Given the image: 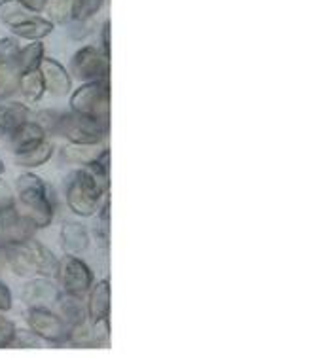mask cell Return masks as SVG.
Listing matches in <instances>:
<instances>
[{
	"label": "cell",
	"instance_id": "obj_1",
	"mask_svg": "<svg viewBox=\"0 0 322 358\" xmlns=\"http://www.w3.org/2000/svg\"><path fill=\"white\" fill-rule=\"evenodd\" d=\"M15 192L23 207V215L36 224V228H47L53 220V205L47 196L46 182L34 173H23L17 176Z\"/></svg>",
	"mask_w": 322,
	"mask_h": 358
},
{
	"label": "cell",
	"instance_id": "obj_2",
	"mask_svg": "<svg viewBox=\"0 0 322 358\" xmlns=\"http://www.w3.org/2000/svg\"><path fill=\"white\" fill-rule=\"evenodd\" d=\"M71 108L101 125H110V80L86 82L71 95Z\"/></svg>",
	"mask_w": 322,
	"mask_h": 358
},
{
	"label": "cell",
	"instance_id": "obj_3",
	"mask_svg": "<svg viewBox=\"0 0 322 358\" xmlns=\"http://www.w3.org/2000/svg\"><path fill=\"white\" fill-rule=\"evenodd\" d=\"M108 194H103L97 182L93 180L92 175L87 173L84 167L74 173L71 182L66 186V203L68 208L74 215L82 216V218H89L93 216L101 207L103 197Z\"/></svg>",
	"mask_w": 322,
	"mask_h": 358
},
{
	"label": "cell",
	"instance_id": "obj_4",
	"mask_svg": "<svg viewBox=\"0 0 322 358\" xmlns=\"http://www.w3.org/2000/svg\"><path fill=\"white\" fill-rule=\"evenodd\" d=\"M57 133L73 144H103L108 133V127L101 125L92 117L82 116L76 112L61 114Z\"/></svg>",
	"mask_w": 322,
	"mask_h": 358
},
{
	"label": "cell",
	"instance_id": "obj_5",
	"mask_svg": "<svg viewBox=\"0 0 322 358\" xmlns=\"http://www.w3.org/2000/svg\"><path fill=\"white\" fill-rule=\"evenodd\" d=\"M71 76L82 84L108 80L110 76V55L93 46L80 48L71 59Z\"/></svg>",
	"mask_w": 322,
	"mask_h": 358
},
{
	"label": "cell",
	"instance_id": "obj_6",
	"mask_svg": "<svg viewBox=\"0 0 322 358\" xmlns=\"http://www.w3.org/2000/svg\"><path fill=\"white\" fill-rule=\"evenodd\" d=\"M27 324L42 341L59 345L68 338V324L61 315L53 313L50 307H29L27 311Z\"/></svg>",
	"mask_w": 322,
	"mask_h": 358
},
{
	"label": "cell",
	"instance_id": "obj_7",
	"mask_svg": "<svg viewBox=\"0 0 322 358\" xmlns=\"http://www.w3.org/2000/svg\"><path fill=\"white\" fill-rule=\"evenodd\" d=\"M57 279L61 282V288L65 290V294L71 296H78L84 298L93 287V271L92 267L87 266L86 262L80 260L76 256L66 255L63 260L59 262V273Z\"/></svg>",
	"mask_w": 322,
	"mask_h": 358
},
{
	"label": "cell",
	"instance_id": "obj_8",
	"mask_svg": "<svg viewBox=\"0 0 322 358\" xmlns=\"http://www.w3.org/2000/svg\"><path fill=\"white\" fill-rule=\"evenodd\" d=\"M108 338H110L108 319H86L84 322L68 328L66 341L76 349H101L108 343Z\"/></svg>",
	"mask_w": 322,
	"mask_h": 358
},
{
	"label": "cell",
	"instance_id": "obj_9",
	"mask_svg": "<svg viewBox=\"0 0 322 358\" xmlns=\"http://www.w3.org/2000/svg\"><path fill=\"white\" fill-rule=\"evenodd\" d=\"M21 298H23V301L29 307H50L59 303L61 292L52 279L38 277V279H33L27 282Z\"/></svg>",
	"mask_w": 322,
	"mask_h": 358
},
{
	"label": "cell",
	"instance_id": "obj_10",
	"mask_svg": "<svg viewBox=\"0 0 322 358\" xmlns=\"http://www.w3.org/2000/svg\"><path fill=\"white\" fill-rule=\"evenodd\" d=\"M40 72L44 76V84H46V92H50L55 97H63L68 95L73 90V76L66 71L65 66L61 65L59 61L52 57H44L40 63Z\"/></svg>",
	"mask_w": 322,
	"mask_h": 358
},
{
	"label": "cell",
	"instance_id": "obj_11",
	"mask_svg": "<svg viewBox=\"0 0 322 358\" xmlns=\"http://www.w3.org/2000/svg\"><path fill=\"white\" fill-rule=\"evenodd\" d=\"M27 250H29V256L33 260L34 271L40 277H47V279H57V273H59V260L55 258L52 250L47 247H44L42 243L36 241V239H29L25 243Z\"/></svg>",
	"mask_w": 322,
	"mask_h": 358
},
{
	"label": "cell",
	"instance_id": "obj_12",
	"mask_svg": "<svg viewBox=\"0 0 322 358\" xmlns=\"http://www.w3.org/2000/svg\"><path fill=\"white\" fill-rule=\"evenodd\" d=\"M46 131L40 127V124L36 122H23L21 125H17L15 129L8 135L10 138V146H12V150L15 154H20V152H25L29 148H33L42 141H46Z\"/></svg>",
	"mask_w": 322,
	"mask_h": 358
},
{
	"label": "cell",
	"instance_id": "obj_13",
	"mask_svg": "<svg viewBox=\"0 0 322 358\" xmlns=\"http://www.w3.org/2000/svg\"><path fill=\"white\" fill-rule=\"evenodd\" d=\"M87 313H89V319H108L110 317V307H112V290H110V280L103 279L99 280L92 290L87 292Z\"/></svg>",
	"mask_w": 322,
	"mask_h": 358
},
{
	"label": "cell",
	"instance_id": "obj_14",
	"mask_svg": "<svg viewBox=\"0 0 322 358\" xmlns=\"http://www.w3.org/2000/svg\"><path fill=\"white\" fill-rule=\"evenodd\" d=\"M61 247L66 255L78 256L89 248V231L82 224L66 222L61 228Z\"/></svg>",
	"mask_w": 322,
	"mask_h": 358
},
{
	"label": "cell",
	"instance_id": "obj_15",
	"mask_svg": "<svg viewBox=\"0 0 322 358\" xmlns=\"http://www.w3.org/2000/svg\"><path fill=\"white\" fill-rule=\"evenodd\" d=\"M53 23L50 20H44V17H38V15H33L29 20L21 21L17 25H12L13 36L17 38H25L29 42H36V40L46 38L47 34H52L53 31Z\"/></svg>",
	"mask_w": 322,
	"mask_h": 358
},
{
	"label": "cell",
	"instance_id": "obj_16",
	"mask_svg": "<svg viewBox=\"0 0 322 358\" xmlns=\"http://www.w3.org/2000/svg\"><path fill=\"white\" fill-rule=\"evenodd\" d=\"M4 256H6L8 266L12 267V271L15 275H20V277H33V275H36L25 243H20V245L4 243Z\"/></svg>",
	"mask_w": 322,
	"mask_h": 358
},
{
	"label": "cell",
	"instance_id": "obj_17",
	"mask_svg": "<svg viewBox=\"0 0 322 358\" xmlns=\"http://www.w3.org/2000/svg\"><path fill=\"white\" fill-rule=\"evenodd\" d=\"M36 224H34L29 216H25L21 213L15 220L0 231V237L2 241L10 243V245H20V243H27L29 239H33L34 234H36Z\"/></svg>",
	"mask_w": 322,
	"mask_h": 358
},
{
	"label": "cell",
	"instance_id": "obj_18",
	"mask_svg": "<svg viewBox=\"0 0 322 358\" xmlns=\"http://www.w3.org/2000/svg\"><path fill=\"white\" fill-rule=\"evenodd\" d=\"M105 143L103 144H66L65 148H63V159L66 163H73V165H80V167H84L87 163H92L93 159H97V157L105 152Z\"/></svg>",
	"mask_w": 322,
	"mask_h": 358
},
{
	"label": "cell",
	"instance_id": "obj_19",
	"mask_svg": "<svg viewBox=\"0 0 322 358\" xmlns=\"http://www.w3.org/2000/svg\"><path fill=\"white\" fill-rule=\"evenodd\" d=\"M29 108L23 103L0 104V137H8L17 125L29 120Z\"/></svg>",
	"mask_w": 322,
	"mask_h": 358
},
{
	"label": "cell",
	"instance_id": "obj_20",
	"mask_svg": "<svg viewBox=\"0 0 322 358\" xmlns=\"http://www.w3.org/2000/svg\"><path fill=\"white\" fill-rule=\"evenodd\" d=\"M57 306L61 307V317H63V320L68 324V328L89 319L86 301L82 300V298H78V296H71V294H65V296H63V294H61L59 303H57Z\"/></svg>",
	"mask_w": 322,
	"mask_h": 358
},
{
	"label": "cell",
	"instance_id": "obj_21",
	"mask_svg": "<svg viewBox=\"0 0 322 358\" xmlns=\"http://www.w3.org/2000/svg\"><path fill=\"white\" fill-rule=\"evenodd\" d=\"M53 156V144L50 141H42L33 148H29L25 152H20L15 154V163L20 167H25V169H34V167H40L52 159Z\"/></svg>",
	"mask_w": 322,
	"mask_h": 358
},
{
	"label": "cell",
	"instance_id": "obj_22",
	"mask_svg": "<svg viewBox=\"0 0 322 358\" xmlns=\"http://www.w3.org/2000/svg\"><path fill=\"white\" fill-rule=\"evenodd\" d=\"M17 90L23 93V97L29 101V103H36L40 99L44 97L46 93V84H44V76L40 69H34V71L23 72L20 74V85Z\"/></svg>",
	"mask_w": 322,
	"mask_h": 358
},
{
	"label": "cell",
	"instance_id": "obj_23",
	"mask_svg": "<svg viewBox=\"0 0 322 358\" xmlns=\"http://www.w3.org/2000/svg\"><path fill=\"white\" fill-rule=\"evenodd\" d=\"M84 169L92 175V178L97 182L101 192L108 194V189H110V150L106 148L97 159L84 165Z\"/></svg>",
	"mask_w": 322,
	"mask_h": 358
},
{
	"label": "cell",
	"instance_id": "obj_24",
	"mask_svg": "<svg viewBox=\"0 0 322 358\" xmlns=\"http://www.w3.org/2000/svg\"><path fill=\"white\" fill-rule=\"evenodd\" d=\"M42 59H44V44L36 40V42H31L29 46L21 48L17 59H15V66H17L20 74H23V72L38 69Z\"/></svg>",
	"mask_w": 322,
	"mask_h": 358
},
{
	"label": "cell",
	"instance_id": "obj_25",
	"mask_svg": "<svg viewBox=\"0 0 322 358\" xmlns=\"http://www.w3.org/2000/svg\"><path fill=\"white\" fill-rule=\"evenodd\" d=\"M33 15H36V13L29 12L20 0H0V21L4 25H17V23L29 20Z\"/></svg>",
	"mask_w": 322,
	"mask_h": 358
},
{
	"label": "cell",
	"instance_id": "obj_26",
	"mask_svg": "<svg viewBox=\"0 0 322 358\" xmlns=\"http://www.w3.org/2000/svg\"><path fill=\"white\" fill-rule=\"evenodd\" d=\"M105 0H71V20L87 21L99 12Z\"/></svg>",
	"mask_w": 322,
	"mask_h": 358
},
{
	"label": "cell",
	"instance_id": "obj_27",
	"mask_svg": "<svg viewBox=\"0 0 322 358\" xmlns=\"http://www.w3.org/2000/svg\"><path fill=\"white\" fill-rule=\"evenodd\" d=\"M17 85H20L17 66L0 63V97H8L13 92H17Z\"/></svg>",
	"mask_w": 322,
	"mask_h": 358
},
{
	"label": "cell",
	"instance_id": "obj_28",
	"mask_svg": "<svg viewBox=\"0 0 322 358\" xmlns=\"http://www.w3.org/2000/svg\"><path fill=\"white\" fill-rule=\"evenodd\" d=\"M44 10L53 25H63L71 20V0H47Z\"/></svg>",
	"mask_w": 322,
	"mask_h": 358
},
{
	"label": "cell",
	"instance_id": "obj_29",
	"mask_svg": "<svg viewBox=\"0 0 322 358\" xmlns=\"http://www.w3.org/2000/svg\"><path fill=\"white\" fill-rule=\"evenodd\" d=\"M20 50V40L13 38V36H6V38L0 40V63L15 65V59H17Z\"/></svg>",
	"mask_w": 322,
	"mask_h": 358
},
{
	"label": "cell",
	"instance_id": "obj_30",
	"mask_svg": "<svg viewBox=\"0 0 322 358\" xmlns=\"http://www.w3.org/2000/svg\"><path fill=\"white\" fill-rule=\"evenodd\" d=\"M15 330H17L15 324L8 317H4L2 311H0V349L12 347V341L15 338Z\"/></svg>",
	"mask_w": 322,
	"mask_h": 358
},
{
	"label": "cell",
	"instance_id": "obj_31",
	"mask_svg": "<svg viewBox=\"0 0 322 358\" xmlns=\"http://www.w3.org/2000/svg\"><path fill=\"white\" fill-rule=\"evenodd\" d=\"M40 345V338L34 332H21L15 330V338L12 341V347H20V349H36Z\"/></svg>",
	"mask_w": 322,
	"mask_h": 358
},
{
	"label": "cell",
	"instance_id": "obj_32",
	"mask_svg": "<svg viewBox=\"0 0 322 358\" xmlns=\"http://www.w3.org/2000/svg\"><path fill=\"white\" fill-rule=\"evenodd\" d=\"M10 309H12V292H10L6 282L0 280V311L6 313Z\"/></svg>",
	"mask_w": 322,
	"mask_h": 358
},
{
	"label": "cell",
	"instance_id": "obj_33",
	"mask_svg": "<svg viewBox=\"0 0 322 358\" xmlns=\"http://www.w3.org/2000/svg\"><path fill=\"white\" fill-rule=\"evenodd\" d=\"M101 42H103V52L110 55V20L105 21L103 33H101Z\"/></svg>",
	"mask_w": 322,
	"mask_h": 358
},
{
	"label": "cell",
	"instance_id": "obj_34",
	"mask_svg": "<svg viewBox=\"0 0 322 358\" xmlns=\"http://www.w3.org/2000/svg\"><path fill=\"white\" fill-rule=\"evenodd\" d=\"M20 2L27 8V10H29V12L40 13V12H44L47 0H20Z\"/></svg>",
	"mask_w": 322,
	"mask_h": 358
},
{
	"label": "cell",
	"instance_id": "obj_35",
	"mask_svg": "<svg viewBox=\"0 0 322 358\" xmlns=\"http://www.w3.org/2000/svg\"><path fill=\"white\" fill-rule=\"evenodd\" d=\"M2 173H4V162L0 159V175H2Z\"/></svg>",
	"mask_w": 322,
	"mask_h": 358
}]
</instances>
